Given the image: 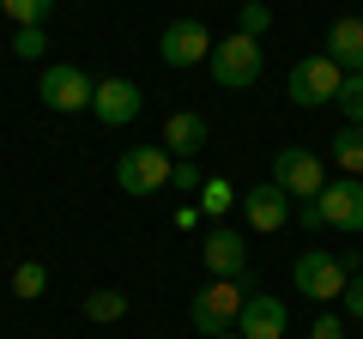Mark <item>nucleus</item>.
<instances>
[{
  "instance_id": "nucleus-20",
  "label": "nucleus",
  "mask_w": 363,
  "mask_h": 339,
  "mask_svg": "<svg viewBox=\"0 0 363 339\" xmlns=\"http://www.w3.org/2000/svg\"><path fill=\"white\" fill-rule=\"evenodd\" d=\"M267 25H272V6L267 0H242V6H236V30H242V37H267Z\"/></svg>"
},
{
  "instance_id": "nucleus-25",
  "label": "nucleus",
  "mask_w": 363,
  "mask_h": 339,
  "mask_svg": "<svg viewBox=\"0 0 363 339\" xmlns=\"http://www.w3.org/2000/svg\"><path fill=\"white\" fill-rule=\"evenodd\" d=\"M339 309H345L351 321H363V273L345 279V291H339Z\"/></svg>"
},
{
  "instance_id": "nucleus-13",
  "label": "nucleus",
  "mask_w": 363,
  "mask_h": 339,
  "mask_svg": "<svg viewBox=\"0 0 363 339\" xmlns=\"http://www.w3.org/2000/svg\"><path fill=\"white\" fill-rule=\"evenodd\" d=\"M200 261H206L212 279H242V273H248V243H242V230L212 224L206 243H200Z\"/></svg>"
},
{
  "instance_id": "nucleus-24",
  "label": "nucleus",
  "mask_w": 363,
  "mask_h": 339,
  "mask_svg": "<svg viewBox=\"0 0 363 339\" xmlns=\"http://www.w3.org/2000/svg\"><path fill=\"white\" fill-rule=\"evenodd\" d=\"M13 55L18 61H43V55H49V37H43V25H25L13 37Z\"/></svg>"
},
{
  "instance_id": "nucleus-8",
  "label": "nucleus",
  "mask_w": 363,
  "mask_h": 339,
  "mask_svg": "<svg viewBox=\"0 0 363 339\" xmlns=\"http://www.w3.org/2000/svg\"><path fill=\"white\" fill-rule=\"evenodd\" d=\"M315 212H321L327 230L363 236V176H333V182L315 194Z\"/></svg>"
},
{
  "instance_id": "nucleus-23",
  "label": "nucleus",
  "mask_w": 363,
  "mask_h": 339,
  "mask_svg": "<svg viewBox=\"0 0 363 339\" xmlns=\"http://www.w3.org/2000/svg\"><path fill=\"white\" fill-rule=\"evenodd\" d=\"M169 188H176V194H200V188H206V170H200L194 157H182V164L169 170Z\"/></svg>"
},
{
  "instance_id": "nucleus-22",
  "label": "nucleus",
  "mask_w": 363,
  "mask_h": 339,
  "mask_svg": "<svg viewBox=\"0 0 363 339\" xmlns=\"http://www.w3.org/2000/svg\"><path fill=\"white\" fill-rule=\"evenodd\" d=\"M333 104H339V116H345V121H357V128H363V73H345V85H339Z\"/></svg>"
},
{
  "instance_id": "nucleus-15",
  "label": "nucleus",
  "mask_w": 363,
  "mask_h": 339,
  "mask_svg": "<svg viewBox=\"0 0 363 339\" xmlns=\"http://www.w3.org/2000/svg\"><path fill=\"white\" fill-rule=\"evenodd\" d=\"M206 133H212V128H206V116H200V109H176V116L164 121V140H157V145L182 164V157L206 152Z\"/></svg>"
},
{
  "instance_id": "nucleus-19",
  "label": "nucleus",
  "mask_w": 363,
  "mask_h": 339,
  "mask_svg": "<svg viewBox=\"0 0 363 339\" xmlns=\"http://www.w3.org/2000/svg\"><path fill=\"white\" fill-rule=\"evenodd\" d=\"M43 291H49V267H43V261H18V267H13V297L37 303Z\"/></svg>"
},
{
  "instance_id": "nucleus-1",
  "label": "nucleus",
  "mask_w": 363,
  "mask_h": 339,
  "mask_svg": "<svg viewBox=\"0 0 363 339\" xmlns=\"http://www.w3.org/2000/svg\"><path fill=\"white\" fill-rule=\"evenodd\" d=\"M242 303H248L242 279H212V285H200L194 297H188V321H194V333L218 339V333H230V327H236Z\"/></svg>"
},
{
  "instance_id": "nucleus-21",
  "label": "nucleus",
  "mask_w": 363,
  "mask_h": 339,
  "mask_svg": "<svg viewBox=\"0 0 363 339\" xmlns=\"http://www.w3.org/2000/svg\"><path fill=\"white\" fill-rule=\"evenodd\" d=\"M49 6H55V0H0V13L13 18L18 30H25V25H43V18H49Z\"/></svg>"
},
{
  "instance_id": "nucleus-17",
  "label": "nucleus",
  "mask_w": 363,
  "mask_h": 339,
  "mask_svg": "<svg viewBox=\"0 0 363 339\" xmlns=\"http://www.w3.org/2000/svg\"><path fill=\"white\" fill-rule=\"evenodd\" d=\"M200 212H206L212 224H224L230 218V206H242V188H230L224 176H206V188H200V200H194Z\"/></svg>"
},
{
  "instance_id": "nucleus-10",
  "label": "nucleus",
  "mask_w": 363,
  "mask_h": 339,
  "mask_svg": "<svg viewBox=\"0 0 363 339\" xmlns=\"http://www.w3.org/2000/svg\"><path fill=\"white\" fill-rule=\"evenodd\" d=\"M236 333L242 339H285L291 333V309L279 291H248L242 315H236Z\"/></svg>"
},
{
  "instance_id": "nucleus-7",
  "label": "nucleus",
  "mask_w": 363,
  "mask_h": 339,
  "mask_svg": "<svg viewBox=\"0 0 363 339\" xmlns=\"http://www.w3.org/2000/svg\"><path fill=\"white\" fill-rule=\"evenodd\" d=\"M272 182L285 188L291 200H315L327 188L321 152H309V145H279V152H272Z\"/></svg>"
},
{
  "instance_id": "nucleus-18",
  "label": "nucleus",
  "mask_w": 363,
  "mask_h": 339,
  "mask_svg": "<svg viewBox=\"0 0 363 339\" xmlns=\"http://www.w3.org/2000/svg\"><path fill=\"white\" fill-rule=\"evenodd\" d=\"M121 315H128V291H116V285H97V291H85V321L109 327V321H121Z\"/></svg>"
},
{
  "instance_id": "nucleus-27",
  "label": "nucleus",
  "mask_w": 363,
  "mask_h": 339,
  "mask_svg": "<svg viewBox=\"0 0 363 339\" xmlns=\"http://www.w3.org/2000/svg\"><path fill=\"white\" fill-rule=\"evenodd\" d=\"M200 224H206V212H200L194 200H182L176 206V230H200Z\"/></svg>"
},
{
  "instance_id": "nucleus-26",
  "label": "nucleus",
  "mask_w": 363,
  "mask_h": 339,
  "mask_svg": "<svg viewBox=\"0 0 363 339\" xmlns=\"http://www.w3.org/2000/svg\"><path fill=\"white\" fill-rule=\"evenodd\" d=\"M309 339H345V321H339V315H315Z\"/></svg>"
},
{
  "instance_id": "nucleus-5",
  "label": "nucleus",
  "mask_w": 363,
  "mask_h": 339,
  "mask_svg": "<svg viewBox=\"0 0 363 339\" xmlns=\"http://www.w3.org/2000/svg\"><path fill=\"white\" fill-rule=\"evenodd\" d=\"M339 85H345V73H339L327 55H303V61L285 73V97H291L297 109H321V104H333Z\"/></svg>"
},
{
  "instance_id": "nucleus-11",
  "label": "nucleus",
  "mask_w": 363,
  "mask_h": 339,
  "mask_svg": "<svg viewBox=\"0 0 363 339\" xmlns=\"http://www.w3.org/2000/svg\"><path fill=\"white\" fill-rule=\"evenodd\" d=\"M145 109V91L133 85V79H97V91H91V116L104 121V128H128L133 116Z\"/></svg>"
},
{
  "instance_id": "nucleus-4",
  "label": "nucleus",
  "mask_w": 363,
  "mask_h": 339,
  "mask_svg": "<svg viewBox=\"0 0 363 339\" xmlns=\"http://www.w3.org/2000/svg\"><path fill=\"white\" fill-rule=\"evenodd\" d=\"M169 170H176V157L164 145H128L116 157V188L121 194H157V188H169Z\"/></svg>"
},
{
  "instance_id": "nucleus-9",
  "label": "nucleus",
  "mask_w": 363,
  "mask_h": 339,
  "mask_svg": "<svg viewBox=\"0 0 363 339\" xmlns=\"http://www.w3.org/2000/svg\"><path fill=\"white\" fill-rule=\"evenodd\" d=\"M212 43H218V37H212L200 18H169L164 37H157V61H164V67H206Z\"/></svg>"
},
{
  "instance_id": "nucleus-16",
  "label": "nucleus",
  "mask_w": 363,
  "mask_h": 339,
  "mask_svg": "<svg viewBox=\"0 0 363 339\" xmlns=\"http://www.w3.org/2000/svg\"><path fill=\"white\" fill-rule=\"evenodd\" d=\"M327 157L339 164V176H363V128L357 121H345V128L327 140Z\"/></svg>"
},
{
  "instance_id": "nucleus-2",
  "label": "nucleus",
  "mask_w": 363,
  "mask_h": 339,
  "mask_svg": "<svg viewBox=\"0 0 363 339\" xmlns=\"http://www.w3.org/2000/svg\"><path fill=\"white\" fill-rule=\"evenodd\" d=\"M260 61H267V55H260V43H255V37H242V30H230V37L212 43L206 73L218 79L224 91H248V85L260 79Z\"/></svg>"
},
{
  "instance_id": "nucleus-12",
  "label": "nucleus",
  "mask_w": 363,
  "mask_h": 339,
  "mask_svg": "<svg viewBox=\"0 0 363 339\" xmlns=\"http://www.w3.org/2000/svg\"><path fill=\"white\" fill-rule=\"evenodd\" d=\"M242 218H248V230H260V236L285 230V224H291V194L267 176V182L242 188Z\"/></svg>"
},
{
  "instance_id": "nucleus-28",
  "label": "nucleus",
  "mask_w": 363,
  "mask_h": 339,
  "mask_svg": "<svg viewBox=\"0 0 363 339\" xmlns=\"http://www.w3.org/2000/svg\"><path fill=\"white\" fill-rule=\"evenodd\" d=\"M218 339H242V333H236V327H230V333H218Z\"/></svg>"
},
{
  "instance_id": "nucleus-6",
  "label": "nucleus",
  "mask_w": 363,
  "mask_h": 339,
  "mask_svg": "<svg viewBox=\"0 0 363 339\" xmlns=\"http://www.w3.org/2000/svg\"><path fill=\"white\" fill-rule=\"evenodd\" d=\"M345 279H351L345 261H339V255H327V248H303L297 261H291V285H297L309 303H339Z\"/></svg>"
},
{
  "instance_id": "nucleus-3",
  "label": "nucleus",
  "mask_w": 363,
  "mask_h": 339,
  "mask_svg": "<svg viewBox=\"0 0 363 339\" xmlns=\"http://www.w3.org/2000/svg\"><path fill=\"white\" fill-rule=\"evenodd\" d=\"M91 91H97V79H91L85 67H73V61H49V67H43V79H37L43 109H55V116H85Z\"/></svg>"
},
{
  "instance_id": "nucleus-14",
  "label": "nucleus",
  "mask_w": 363,
  "mask_h": 339,
  "mask_svg": "<svg viewBox=\"0 0 363 339\" xmlns=\"http://www.w3.org/2000/svg\"><path fill=\"white\" fill-rule=\"evenodd\" d=\"M327 61L339 67V73H363V18L357 13H345V18H333L327 25Z\"/></svg>"
}]
</instances>
